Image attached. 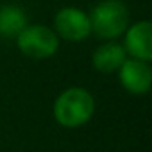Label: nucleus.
<instances>
[{
    "instance_id": "obj_5",
    "label": "nucleus",
    "mask_w": 152,
    "mask_h": 152,
    "mask_svg": "<svg viewBox=\"0 0 152 152\" xmlns=\"http://www.w3.org/2000/svg\"><path fill=\"white\" fill-rule=\"evenodd\" d=\"M118 81L120 84L134 95H143L150 90L152 84V68L147 61L127 57L118 68Z\"/></svg>"
},
{
    "instance_id": "obj_1",
    "label": "nucleus",
    "mask_w": 152,
    "mask_h": 152,
    "mask_svg": "<svg viewBox=\"0 0 152 152\" xmlns=\"http://www.w3.org/2000/svg\"><path fill=\"white\" fill-rule=\"evenodd\" d=\"M93 113H95L93 95L79 86H72L61 91L52 107L56 122L66 129H75L88 124Z\"/></svg>"
},
{
    "instance_id": "obj_2",
    "label": "nucleus",
    "mask_w": 152,
    "mask_h": 152,
    "mask_svg": "<svg viewBox=\"0 0 152 152\" xmlns=\"http://www.w3.org/2000/svg\"><path fill=\"white\" fill-rule=\"evenodd\" d=\"M90 23L100 39H115L129 27V9L122 0H102L91 9Z\"/></svg>"
},
{
    "instance_id": "obj_6",
    "label": "nucleus",
    "mask_w": 152,
    "mask_h": 152,
    "mask_svg": "<svg viewBox=\"0 0 152 152\" xmlns=\"http://www.w3.org/2000/svg\"><path fill=\"white\" fill-rule=\"evenodd\" d=\"M124 50L132 59L147 61L152 59V23L148 20H141L132 23L124 32Z\"/></svg>"
},
{
    "instance_id": "obj_3",
    "label": "nucleus",
    "mask_w": 152,
    "mask_h": 152,
    "mask_svg": "<svg viewBox=\"0 0 152 152\" xmlns=\"http://www.w3.org/2000/svg\"><path fill=\"white\" fill-rule=\"evenodd\" d=\"M18 50L29 59H48L59 48V38L47 25H25L16 36Z\"/></svg>"
},
{
    "instance_id": "obj_7",
    "label": "nucleus",
    "mask_w": 152,
    "mask_h": 152,
    "mask_svg": "<svg viewBox=\"0 0 152 152\" xmlns=\"http://www.w3.org/2000/svg\"><path fill=\"white\" fill-rule=\"evenodd\" d=\"M127 59V54L120 43H104L100 45L93 56H91V64L97 72L100 73H115L122 66V63Z\"/></svg>"
},
{
    "instance_id": "obj_4",
    "label": "nucleus",
    "mask_w": 152,
    "mask_h": 152,
    "mask_svg": "<svg viewBox=\"0 0 152 152\" xmlns=\"http://www.w3.org/2000/svg\"><path fill=\"white\" fill-rule=\"evenodd\" d=\"M54 32L66 41H83L91 34L90 15L79 7H63L54 16Z\"/></svg>"
},
{
    "instance_id": "obj_8",
    "label": "nucleus",
    "mask_w": 152,
    "mask_h": 152,
    "mask_svg": "<svg viewBox=\"0 0 152 152\" xmlns=\"http://www.w3.org/2000/svg\"><path fill=\"white\" fill-rule=\"evenodd\" d=\"M27 25V16L18 6L0 7V36L16 38L18 32Z\"/></svg>"
}]
</instances>
